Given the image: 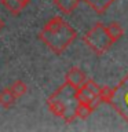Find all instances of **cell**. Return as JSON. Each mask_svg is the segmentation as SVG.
I'll return each mask as SVG.
<instances>
[{"mask_svg":"<svg viewBox=\"0 0 128 132\" xmlns=\"http://www.w3.org/2000/svg\"><path fill=\"white\" fill-rule=\"evenodd\" d=\"M54 4H55L63 14L69 15L78 7L80 0H54Z\"/></svg>","mask_w":128,"mask_h":132,"instance_id":"obj_9","label":"cell"},{"mask_svg":"<svg viewBox=\"0 0 128 132\" xmlns=\"http://www.w3.org/2000/svg\"><path fill=\"white\" fill-rule=\"evenodd\" d=\"M65 78H66V81H68L69 84H72L73 87H76V88H80V87L87 81L85 73L83 72L80 68H77V66H73V68L66 73Z\"/></svg>","mask_w":128,"mask_h":132,"instance_id":"obj_6","label":"cell"},{"mask_svg":"<svg viewBox=\"0 0 128 132\" xmlns=\"http://www.w3.org/2000/svg\"><path fill=\"white\" fill-rule=\"evenodd\" d=\"M77 88L65 81L51 96L47 99V106L50 111L62 118L65 122H73L77 118L76 116V107H77V98H76Z\"/></svg>","mask_w":128,"mask_h":132,"instance_id":"obj_2","label":"cell"},{"mask_svg":"<svg viewBox=\"0 0 128 132\" xmlns=\"http://www.w3.org/2000/svg\"><path fill=\"white\" fill-rule=\"evenodd\" d=\"M95 109L91 105H88V103H84V102H78L77 103V107H76V116L77 118L80 120H85L88 118L91 113H92Z\"/></svg>","mask_w":128,"mask_h":132,"instance_id":"obj_11","label":"cell"},{"mask_svg":"<svg viewBox=\"0 0 128 132\" xmlns=\"http://www.w3.org/2000/svg\"><path fill=\"white\" fill-rule=\"evenodd\" d=\"M39 39L54 54L61 55L77 39V32L62 16L57 15L52 16L43 26L39 33Z\"/></svg>","mask_w":128,"mask_h":132,"instance_id":"obj_1","label":"cell"},{"mask_svg":"<svg viewBox=\"0 0 128 132\" xmlns=\"http://www.w3.org/2000/svg\"><path fill=\"white\" fill-rule=\"evenodd\" d=\"M83 40L88 45L91 51H94L97 55L105 54L116 43L113 37L110 36L109 30H107V26H105L102 22H98L91 30L87 32L83 36Z\"/></svg>","mask_w":128,"mask_h":132,"instance_id":"obj_3","label":"cell"},{"mask_svg":"<svg viewBox=\"0 0 128 132\" xmlns=\"http://www.w3.org/2000/svg\"><path fill=\"white\" fill-rule=\"evenodd\" d=\"M81 2L88 4L97 14H103V12H106V10L113 4V2H116V0H81Z\"/></svg>","mask_w":128,"mask_h":132,"instance_id":"obj_8","label":"cell"},{"mask_svg":"<svg viewBox=\"0 0 128 132\" xmlns=\"http://www.w3.org/2000/svg\"><path fill=\"white\" fill-rule=\"evenodd\" d=\"M17 99L18 98L14 95L11 88H4L3 91H0V106L4 109H10L11 106H14Z\"/></svg>","mask_w":128,"mask_h":132,"instance_id":"obj_10","label":"cell"},{"mask_svg":"<svg viewBox=\"0 0 128 132\" xmlns=\"http://www.w3.org/2000/svg\"><path fill=\"white\" fill-rule=\"evenodd\" d=\"M10 88H11V91L14 92V95H15L17 98L23 96V95L28 92V85L25 84L22 80H15V81L11 84Z\"/></svg>","mask_w":128,"mask_h":132,"instance_id":"obj_12","label":"cell"},{"mask_svg":"<svg viewBox=\"0 0 128 132\" xmlns=\"http://www.w3.org/2000/svg\"><path fill=\"white\" fill-rule=\"evenodd\" d=\"M26 2H28V3H29V2H30V0H26Z\"/></svg>","mask_w":128,"mask_h":132,"instance_id":"obj_16","label":"cell"},{"mask_svg":"<svg viewBox=\"0 0 128 132\" xmlns=\"http://www.w3.org/2000/svg\"><path fill=\"white\" fill-rule=\"evenodd\" d=\"M3 28H4V21H3L2 18H0V32L3 30Z\"/></svg>","mask_w":128,"mask_h":132,"instance_id":"obj_15","label":"cell"},{"mask_svg":"<svg viewBox=\"0 0 128 132\" xmlns=\"http://www.w3.org/2000/svg\"><path fill=\"white\" fill-rule=\"evenodd\" d=\"M0 2H2V4L4 6V8H6L8 12H11L12 15H18L29 4L26 0H0Z\"/></svg>","mask_w":128,"mask_h":132,"instance_id":"obj_7","label":"cell"},{"mask_svg":"<svg viewBox=\"0 0 128 132\" xmlns=\"http://www.w3.org/2000/svg\"><path fill=\"white\" fill-rule=\"evenodd\" d=\"M109 105L124 121L128 122V74L113 88Z\"/></svg>","mask_w":128,"mask_h":132,"instance_id":"obj_4","label":"cell"},{"mask_svg":"<svg viewBox=\"0 0 128 132\" xmlns=\"http://www.w3.org/2000/svg\"><path fill=\"white\" fill-rule=\"evenodd\" d=\"M107 30H109L110 36L113 37L114 41H117L118 39H121L123 35H124V29L121 28V25L117 23V22H111L107 25Z\"/></svg>","mask_w":128,"mask_h":132,"instance_id":"obj_13","label":"cell"},{"mask_svg":"<svg viewBox=\"0 0 128 132\" xmlns=\"http://www.w3.org/2000/svg\"><path fill=\"white\" fill-rule=\"evenodd\" d=\"M76 98L78 102H84V103H88L94 107V109H97L98 105L101 103V98L98 96V95H95L92 91H90L87 88L85 85H81L80 88H77V92H76Z\"/></svg>","mask_w":128,"mask_h":132,"instance_id":"obj_5","label":"cell"},{"mask_svg":"<svg viewBox=\"0 0 128 132\" xmlns=\"http://www.w3.org/2000/svg\"><path fill=\"white\" fill-rule=\"evenodd\" d=\"M111 94H113V88H110V87H102V89H101V101L103 103H109L110 101V98H111Z\"/></svg>","mask_w":128,"mask_h":132,"instance_id":"obj_14","label":"cell"}]
</instances>
